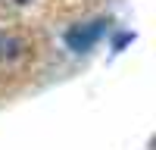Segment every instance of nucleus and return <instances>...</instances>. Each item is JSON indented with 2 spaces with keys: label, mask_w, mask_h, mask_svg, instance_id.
Listing matches in <instances>:
<instances>
[{
  "label": "nucleus",
  "mask_w": 156,
  "mask_h": 150,
  "mask_svg": "<svg viewBox=\"0 0 156 150\" xmlns=\"http://www.w3.org/2000/svg\"><path fill=\"white\" fill-rule=\"evenodd\" d=\"M106 31H109V19H90V22H81V25H72L66 31V47L72 53H87Z\"/></svg>",
  "instance_id": "nucleus-1"
},
{
  "label": "nucleus",
  "mask_w": 156,
  "mask_h": 150,
  "mask_svg": "<svg viewBox=\"0 0 156 150\" xmlns=\"http://www.w3.org/2000/svg\"><path fill=\"white\" fill-rule=\"evenodd\" d=\"M28 53V44L16 34H3L0 31V62H16Z\"/></svg>",
  "instance_id": "nucleus-2"
}]
</instances>
